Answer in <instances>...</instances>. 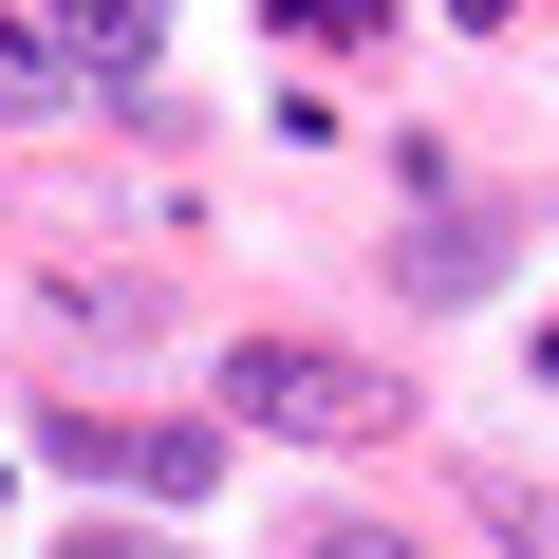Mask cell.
Returning <instances> with one entry per match:
<instances>
[{"instance_id": "3957f363", "label": "cell", "mask_w": 559, "mask_h": 559, "mask_svg": "<svg viewBox=\"0 0 559 559\" xmlns=\"http://www.w3.org/2000/svg\"><path fill=\"white\" fill-rule=\"evenodd\" d=\"M392 280H411V299H485V280H503V224H411Z\"/></svg>"}, {"instance_id": "277c9868", "label": "cell", "mask_w": 559, "mask_h": 559, "mask_svg": "<svg viewBox=\"0 0 559 559\" xmlns=\"http://www.w3.org/2000/svg\"><path fill=\"white\" fill-rule=\"evenodd\" d=\"M57 38H75V75H150V0H57Z\"/></svg>"}, {"instance_id": "ba28073f", "label": "cell", "mask_w": 559, "mask_h": 559, "mask_svg": "<svg viewBox=\"0 0 559 559\" xmlns=\"http://www.w3.org/2000/svg\"><path fill=\"white\" fill-rule=\"evenodd\" d=\"M299 559H429V540H411V522H318Z\"/></svg>"}, {"instance_id": "8992f818", "label": "cell", "mask_w": 559, "mask_h": 559, "mask_svg": "<svg viewBox=\"0 0 559 559\" xmlns=\"http://www.w3.org/2000/svg\"><path fill=\"white\" fill-rule=\"evenodd\" d=\"M38 94H57V38L20 20V0H0V112H38Z\"/></svg>"}, {"instance_id": "5b68a950", "label": "cell", "mask_w": 559, "mask_h": 559, "mask_svg": "<svg viewBox=\"0 0 559 559\" xmlns=\"http://www.w3.org/2000/svg\"><path fill=\"white\" fill-rule=\"evenodd\" d=\"M280 38H336V57H373V38H392V0H280Z\"/></svg>"}, {"instance_id": "52a82bcc", "label": "cell", "mask_w": 559, "mask_h": 559, "mask_svg": "<svg viewBox=\"0 0 559 559\" xmlns=\"http://www.w3.org/2000/svg\"><path fill=\"white\" fill-rule=\"evenodd\" d=\"M485 522H503V559H559V485H485Z\"/></svg>"}, {"instance_id": "9c48e42d", "label": "cell", "mask_w": 559, "mask_h": 559, "mask_svg": "<svg viewBox=\"0 0 559 559\" xmlns=\"http://www.w3.org/2000/svg\"><path fill=\"white\" fill-rule=\"evenodd\" d=\"M57 559H187V540H131V522H75Z\"/></svg>"}, {"instance_id": "30bf717a", "label": "cell", "mask_w": 559, "mask_h": 559, "mask_svg": "<svg viewBox=\"0 0 559 559\" xmlns=\"http://www.w3.org/2000/svg\"><path fill=\"white\" fill-rule=\"evenodd\" d=\"M540 373H559V318H540Z\"/></svg>"}, {"instance_id": "7a4b0ae2", "label": "cell", "mask_w": 559, "mask_h": 559, "mask_svg": "<svg viewBox=\"0 0 559 559\" xmlns=\"http://www.w3.org/2000/svg\"><path fill=\"white\" fill-rule=\"evenodd\" d=\"M57 466H94V485H150V503H205L224 429H131V411H57Z\"/></svg>"}, {"instance_id": "6da1fadb", "label": "cell", "mask_w": 559, "mask_h": 559, "mask_svg": "<svg viewBox=\"0 0 559 559\" xmlns=\"http://www.w3.org/2000/svg\"><path fill=\"white\" fill-rule=\"evenodd\" d=\"M224 429H261V448H392L411 429V373L318 355V336H242L224 355Z\"/></svg>"}]
</instances>
